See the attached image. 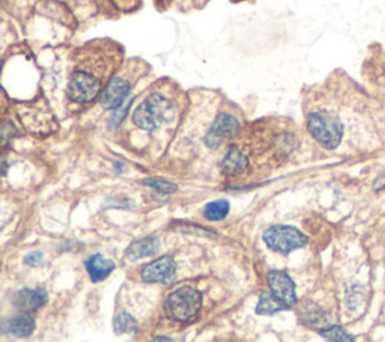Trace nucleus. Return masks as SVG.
Segmentation results:
<instances>
[{
  "mask_svg": "<svg viewBox=\"0 0 385 342\" xmlns=\"http://www.w3.org/2000/svg\"><path fill=\"white\" fill-rule=\"evenodd\" d=\"M300 320L303 324L316 330H322L329 326V318L325 310L316 306L315 303H305L300 310Z\"/></svg>",
  "mask_w": 385,
  "mask_h": 342,
  "instance_id": "f8f14e48",
  "label": "nucleus"
},
{
  "mask_svg": "<svg viewBox=\"0 0 385 342\" xmlns=\"http://www.w3.org/2000/svg\"><path fill=\"white\" fill-rule=\"evenodd\" d=\"M283 309H288L283 303L274 295L272 293H264L259 299V303L256 306V312L259 315H272L277 314Z\"/></svg>",
  "mask_w": 385,
  "mask_h": 342,
  "instance_id": "dca6fc26",
  "label": "nucleus"
},
{
  "mask_svg": "<svg viewBox=\"0 0 385 342\" xmlns=\"http://www.w3.org/2000/svg\"><path fill=\"white\" fill-rule=\"evenodd\" d=\"M176 264L172 256H161L141 270V279L148 284H164L175 276Z\"/></svg>",
  "mask_w": 385,
  "mask_h": 342,
  "instance_id": "6e6552de",
  "label": "nucleus"
},
{
  "mask_svg": "<svg viewBox=\"0 0 385 342\" xmlns=\"http://www.w3.org/2000/svg\"><path fill=\"white\" fill-rule=\"evenodd\" d=\"M248 166L247 155L240 148L231 146L222 161V172L227 176H235L244 172Z\"/></svg>",
  "mask_w": 385,
  "mask_h": 342,
  "instance_id": "9b49d317",
  "label": "nucleus"
},
{
  "mask_svg": "<svg viewBox=\"0 0 385 342\" xmlns=\"http://www.w3.org/2000/svg\"><path fill=\"white\" fill-rule=\"evenodd\" d=\"M103 88V74H95L91 67L77 68L69 82L68 94L75 103H91Z\"/></svg>",
  "mask_w": 385,
  "mask_h": 342,
  "instance_id": "20e7f679",
  "label": "nucleus"
},
{
  "mask_svg": "<svg viewBox=\"0 0 385 342\" xmlns=\"http://www.w3.org/2000/svg\"><path fill=\"white\" fill-rule=\"evenodd\" d=\"M229 209H231L229 202L224 199L209 202V204L205 207V217L211 222L223 220L224 217L229 214Z\"/></svg>",
  "mask_w": 385,
  "mask_h": 342,
  "instance_id": "f3484780",
  "label": "nucleus"
},
{
  "mask_svg": "<svg viewBox=\"0 0 385 342\" xmlns=\"http://www.w3.org/2000/svg\"><path fill=\"white\" fill-rule=\"evenodd\" d=\"M240 131V122L235 116L229 113H222L212 124L208 135L205 137V144L209 148H217L227 139H232Z\"/></svg>",
  "mask_w": 385,
  "mask_h": 342,
  "instance_id": "423d86ee",
  "label": "nucleus"
},
{
  "mask_svg": "<svg viewBox=\"0 0 385 342\" xmlns=\"http://www.w3.org/2000/svg\"><path fill=\"white\" fill-rule=\"evenodd\" d=\"M84 266L92 279V282L104 281V279L108 277V275H112V271L115 270V264L110 260H106L104 256L100 253L89 256V258L86 260Z\"/></svg>",
  "mask_w": 385,
  "mask_h": 342,
  "instance_id": "ddd939ff",
  "label": "nucleus"
},
{
  "mask_svg": "<svg viewBox=\"0 0 385 342\" xmlns=\"http://www.w3.org/2000/svg\"><path fill=\"white\" fill-rule=\"evenodd\" d=\"M307 128L327 150H334L343 139V124L339 116L327 111H315L307 116Z\"/></svg>",
  "mask_w": 385,
  "mask_h": 342,
  "instance_id": "f03ea898",
  "label": "nucleus"
},
{
  "mask_svg": "<svg viewBox=\"0 0 385 342\" xmlns=\"http://www.w3.org/2000/svg\"><path fill=\"white\" fill-rule=\"evenodd\" d=\"M5 330L10 335L17 338L32 335L35 330V320L29 314H20L12 317L10 321L5 324Z\"/></svg>",
  "mask_w": 385,
  "mask_h": 342,
  "instance_id": "2eb2a0df",
  "label": "nucleus"
},
{
  "mask_svg": "<svg viewBox=\"0 0 385 342\" xmlns=\"http://www.w3.org/2000/svg\"><path fill=\"white\" fill-rule=\"evenodd\" d=\"M202 308V294L193 286H180L164 303V310L169 318L179 323L191 321Z\"/></svg>",
  "mask_w": 385,
  "mask_h": 342,
  "instance_id": "7ed1b4c3",
  "label": "nucleus"
},
{
  "mask_svg": "<svg viewBox=\"0 0 385 342\" xmlns=\"http://www.w3.org/2000/svg\"><path fill=\"white\" fill-rule=\"evenodd\" d=\"M25 262L27 264V266H30V267L39 266V264L43 262V253H41V252H32V253H29V255L26 256Z\"/></svg>",
  "mask_w": 385,
  "mask_h": 342,
  "instance_id": "412c9836",
  "label": "nucleus"
},
{
  "mask_svg": "<svg viewBox=\"0 0 385 342\" xmlns=\"http://www.w3.org/2000/svg\"><path fill=\"white\" fill-rule=\"evenodd\" d=\"M175 116V109L170 101L161 94H151L143 103H141L135 115H132V122L141 130H156L163 124H167Z\"/></svg>",
  "mask_w": 385,
  "mask_h": 342,
  "instance_id": "f257e3e1",
  "label": "nucleus"
},
{
  "mask_svg": "<svg viewBox=\"0 0 385 342\" xmlns=\"http://www.w3.org/2000/svg\"><path fill=\"white\" fill-rule=\"evenodd\" d=\"M131 89V84L127 79L124 77H116L112 82L107 84V88L104 89L103 94H101V106L104 109H117L122 106L124 100L127 98L128 92Z\"/></svg>",
  "mask_w": 385,
  "mask_h": 342,
  "instance_id": "1a4fd4ad",
  "label": "nucleus"
},
{
  "mask_svg": "<svg viewBox=\"0 0 385 342\" xmlns=\"http://www.w3.org/2000/svg\"><path fill=\"white\" fill-rule=\"evenodd\" d=\"M146 184L151 185V187L159 193H163V195H170V193H175L178 190L176 184L166 181V180H160V178H152V180H148Z\"/></svg>",
  "mask_w": 385,
  "mask_h": 342,
  "instance_id": "aec40b11",
  "label": "nucleus"
},
{
  "mask_svg": "<svg viewBox=\"0 0 385 342\" xmlns=\"http://www.w3.org/2000/svg\"><path fill=\"white\" fill-rule=\"evenodd\" d=\"M115 332L116 333H136L137 323L128 312H121L115 318Z\"/></svg>",
  "mask_w": 385,
  "mask_h": 342,
  "instance_id": "a211bd4d",
  "label": "nucleus"
},
{
  "mask_svg": "<svg viewBox=\"0 0 385 342\" xmlns=\"http://www.w3.org/2000/svg\"><path fill=\"white\" fill-rule=\"evenodd\" d=\"M264 242L274 252L288 255L294 252L295 249H300L307 244V237L294 227L277 225V227H271L264 232Z\"/></svg>",
  "mask_w": 385,
  "mask_h": 342,
  "instance_id": "39448f33",
  "label": "nucleus"
},
{
  "mask_svg": "<svg viewBox=\"0 0 385 342\" xmlns=\"http://www.w3.org/2000/svg\"><path fill=\"white\" fill-rule=\"evenodd\" d=\"M268 284L271 293L285 305L286 308H292L296 303L295 284L292 282L286 273L283 271L272 270L268 275Z\"/></svg>",
  "mask_w": 385,
  "mask_h": 342,
  "instance_id": "0eeeda50",
  "label": "nucleus"
},
{
  "mask_svg": "<svg viewBox=\"0 0 385 342\" xmlns=\"http://www.w3.org/2000/svg\"><path fill=\"white\" fill-rule=\"evenodd\" d=\"M47 300H49V294L45 290H21L14 297L15 306L20 308L21 310H27V312H32L41 306H44Z\"/></svg>",
  "mask_w": 385,
  "mask_h": 342,
  "instance_id": "9d476101",
  "label": "nucleus"
},
{
  "mask_svg": "<svg viewBox=\"0 0 385 342\" xmlns=\"http://www.w3.org/2000/svg\"><path fill=\"white\" fill-rule=\"evenodd\" d=\"M319 333L325 339H329V341H352L353 339L342 328H339V326H328V328L319 330Z\"/></svg>",
  "mask_w": 385,
  "mask_h": 342,
  "instance_id": "6ab92c4d",
  "label": "nucleus"
},
{
  "mask_svg": "<svg viewBox=\"0 0 385 342\" xmlns=\"http://www.w3.org/2000/svg\"><path fill=\"white\" fill-rule=\"evenodd\" d=\"M160 249V240L156 237H148V238H141L137 240L132 244H130L128 251H127V256L132 261H137L141 258H148V256H152Z\"/></svg>",
  "mask_w": 385,
  "mask_h": 342,
  "instance_id": "4468645a",
  "label": "nucleus"
}]
</instances>
